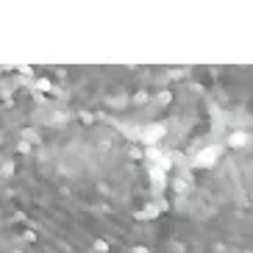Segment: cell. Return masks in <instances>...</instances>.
I'll use <instances>...</instances> for the list:
<instances>
[{
  "mask_svg": "<svg viewBox=\"0 0 253 253\" xmlns=\"http://www.w3.org/2000/svg\"><path fill=\"white\" fill-rule=\"evenodd\" d=\"M211 162H214V150H206V153L198 156V164H211Z\"/></svg>",
  "mask_w": 253,
  "mask_h": 253,
  "instance_id": "2",
  "label": "cell"
},
{
  "mask_svg": "<svg viewBox=\"0 0 253 253\" xmlns=\"http://www.w3.org/2000/svg\"><path fill=\"white\" fill-rule=\"evenodd\" d=\"M117 145L92 120L56 123L20 145L0 186L11 253H112L126 201Z\"/></svg>",
  "mask_w": 253,
  "mask_h": 253,
  "instance_id": "1",
  "label": "cell"
},
{
  "mask_svg": "<svg viewBox=\"0 0 253 253\" xmlns=\"http://www.w3.org/2000/svg\"><path fill=\"white\" fill-rule=\"evenodd\" d=\"M245 134H234V136H231V145H234V148H239V145H245Z\"/></svg>",
  "mask_w": 253,
  "mask_h": 253,
  "instance_id": "3",
  "label": "cell"
}]
</instances>
